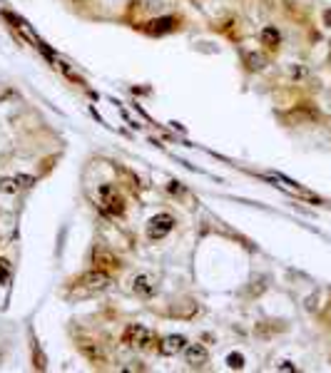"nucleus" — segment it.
Listing matches in <instances>:
<instances>
[{"label":"nucleus","instance_id":"obj_6","mask_svg":"<svg viewBox=\"0 0 331 373\" xmlns=\"http://www.w3.org/2000/svg\"><path fill=\"white\" fill-rule=\"evenodd\" d=\"M132 291L139 298H152L157 294V279L152 274H137L132 279Z\"/></svg>","mask_w":331,"mask_h":373},{"label":"nucleus","instance_id":"obj_11","mask_svg":"<svg viewBox=\"0 0 331 373\" xmlns=\"http://www.w3.org/2000/svg\"><path fill=\"white\" fill-rule=\"evenodd\" d=\"M80 351H82L85 358H90L92 363H102L105 361V354H102L100 343H95V341H80Z\"/></svg>","mask_w":331,"mask_h":373},{"label":"nucleus","instance_id":"obj_21","mask_svg":"<svg viewBox=\"0 0 331 373\" xmlns=\"http://www.w3.org/2000/svg\"><path fill=\"white\" fill-rule=\"evenodd\" d=\"M279 371H296V368H294V366L289 363V361H284V363L279 366Z\"/></svg>","mask_w":331,"mask_h":373},{"label":"nucleus","instance_id":"obj_18","mask_svg":"<svg viewBox=\"0 0 331 373\" xmlns=\"http://www.w3.org/2000/svg\"><path fill=\"white\" fill-rule=\"evenodd\" d=\"M15 179H18L20 186H33V184H35V179H33V177H28V174H15Z\"/></svg>","mask_w":331,"mask_h":373},{"label":"nucleus","instance_id":"obj_22","mask_svg":"<svg viewBox=\"0 0 331 373\" xmlns=\"http://www.w3.org/2000/svg\"><path fill=\"white\" fill-rule=\"evenodd\" d=\"M75 3H85V0H75Z\"/></svg>","mask_w":331,"mask_h":373},{"label":"nucleus","instance_id":"obj_4","mask_svg":"<svg viewBox=\"0 0 331 373\" xmlns=\"http://www.w3.org/2000/svg\"><path fill=\"white\" fill-rule=\"evenodd\" d=\"M80 286H85V289H90V291H105L112 279H110V274L107 271H100V269H92V271H85L82 276L78 279Z\"/></svg>","mask_w":331,"mask_h":373},{"label":"nucleus","instance_id":"obj_2","mask_svg":"<svg viewBox=\"0 0 331 373\" xmlns=\"http://www.w3.org/2000/svg\"><path fill=\"white\" fill-rule=\"evenodd\" d=\"M98 204L110 217H122L125 214V197L112 184H102L98 189Z\"/></svg>","mask_w":331,"mask_h":373},{"label":"nucleus","instance_id":"obj_7","mask_svg":"<svg viewBox=\"0 0 331 373\" xmlns=\"http://www.w3.org/2000/svg\"><path fill=\"white\" fill-rule=\"evenodd\" d=\"M184 348H187V338L179 334H172V336H164V338H159V354L162 356H177V354H184Z\"/></svg>","mask_w":331,"mask_h":373},{"label":"nucleus","instance_id":"obj_1","mask_svg":"<svg viewBox=\"0 0 331 373\" xmlns=\"http://www.w3.org/2000/svg\"><path fill=\"white\" fill-rule=\"evenodd\" d=\"M120 338H122L125 346H132V348H139V351H157L159 348L157 334L152 329L142 326V323H127Z\"/></svg>","mask_w":331,"mask_h":373},{"label":"nucleus","instance_id":"obj_19","mask_svg":"<svg viewBox=\"0 0 331 373\" xmlns=\"http://www.w3.org/2000/svg\"><path fill=\"white\" fill-rule=\"evenodd\" d=\"M8 279V261H3L0 259V284Z\"/></svg>","mask_w":331,"mask_h":373},{"label":"nucleus","instance_id":"obj_12","mask_svg":"<svg viewBox=\"0 0 331 373\" xmlns=\"http://www.w3.org/2000/svg\"><path fill=\"white\" fill-rule=\"evenodd\" d=\"M150 25H152V28H147V33H152V35L172 33V30L177 28V18H159V20H152Z\"/></svg>","mask_w":331,"mask_h":373},{"label":"nucleus","instance_id":"obj_9","mask_svg":"<svg viewBox=\"0 0 331 373\" xmlns=\"http://www.w3.org/2000/svg\"><path fill=\"white\" fill-rule=\"evenodd\" d=\"M5 18H8V20H10V22H13V28H15V30H20V33L25 35V40H30V42H33V48H40V50H45V45L40 42V37L35 35L33 30H30V25H28L25 20L15 18V15H8V13H5ZM45 53H48V50H45Z\"/></svg>","mask_w":331,"mask_h":373},{"label":"nucleus","instance_id":"obj_17","mask_svg":"<svg viewBox=\"0 0 331 373\" xmlns=\"http://www.w3.org/2000/svg\"><path fill=\"white\" fill-rule=\"evenodd\" d=\"M289 75H292L294 80H301V77H306V75H309V70H306V67H301V65H292V67H289Z\"/></svg>","mask_w":331,"mask_h":373},{"label":"nucleus","instance_id":"obj_3","mask_svg":"<svg viewBox=\"0 0 331 373\" xmlns=\"http://www.w3.org/2000/svg\"><path fill=\"white\" fill-rule=\"evenodd\" d=\"M172 229H175V217H172L170 212H162V214H157V217H152V219L147 222V239L159 242V239H164Z\"/></svg>","mask_w":331,"mask_h":373},{"label":"nucleus","instance_id":"obj_8","mask_svg":"<svg viewBox=\"0 0 331 373\" xmlns=\"http://www.w3.org/2000/svg\"><path fill=\"white\" fill-rule=\"evenodd\" d=\"M184 361H187L192 368H199V366H204V363L209 361V351H207L202 343H187V348H184Z\"/></svg>","mask_w":331,"mask_h":373},{"label":"nucleus","instance_id":"obj_14","mask_svg":"<svg viewBox=\"0 0 331 373\" xmlns=\"http://www.w3.org/2000/svg\"><path fill=\"white\" fill-rule=\"evenodd\" d=\"M18 189H20V184H18L15 177H3V179H0V192H5V194H18Z\"/></svg>","mask_w":331,"mask_h":373},{"label":"nucleus","instance_id":"obj_20","mask_svg":"<svg viewBox=\"0 0 331 373\" xmlns=\"http://www.w3.org/2000/svg\"><path fill=\"white\" fill-rule=\"evenodd\" d=\"M321 20H324V25L331 30V8H326V10L321 13Z\"/></svg>","mask_w":331,"mask_h":373},{"label":"nucleus","instance_id":"obj_10","mask_svg":"<svg viewBox=\"0 0 331 373\" xmlns=\"http://www.w3.org/2000/svg\"><path fill=\"white\" fill-rule=\"evenodd\" d=\"M259 40H262V45H264V48H269V50H276V48L281 45V33H279L274 25H267V28L259 33Z\"/></svg>","mask_w":331,"mask_h":373},{"label":"nucleus","instance_id":"obj_13","mask_svg":"<svg viewBox=\"0 0 331 373\" xmlns=\"http://www.w3.org/2000/svg\"><path fill=\"white\" fill-rule=\"evenodd\" d=\"M55 65H58L60 70H62V75H65V77H67V80H73V82H75V85H85V80H82V77H80V75L75 73V70H73V67H70V65H67V62H62V60H58V62H55Z\"/></svg>","mask_w":331,"mask_h":373},{"label":"nucleus","instance_id":"obj_5","mask_svg":"<svg viewBox=\"0 0 331 373\" xmlns=\"http://www.w3.org/2000/svg\"><path fill=\"white\" fill-rule=\"evenodd\" d=\"M92 266L110 274V271H120L122 269V261L117 259L112 251H107V249H95L92 251Z\"/></svg>","mask_w":331,"mask_h":373},{"label":"nucleus","instance_id":"obj_15","mask_svg":"<svg viewBox=\"0 0 331 373\" xmlns=\"http://www.w3.org/2000/svg\"><path fill=\"white\" fill-rule=\"evenodd\" d=\"M244 60H247V67H249V70H262V67H264V57L256 55V53H247Z\"/></svg>","mask_w":331,"mask_h":373},{"label":"nucleus","instance_id":"obj_16","mask_svg":"<svg viewBox=\"0 0 331 373\" xmlns=\"http://www.w3.org/2000/svg\"><path fill=\"white\" fill-rule=\"evenodd\" d=\"M227 366H229V368H244V356L242 354H229L227 356Z\"/></svg>","mask_w":331,"mask_h":373}]
</instances>
